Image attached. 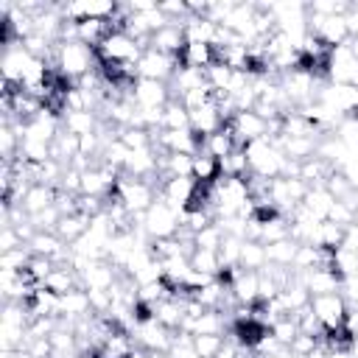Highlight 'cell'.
I'll list each match as a JSON object with an SVG mask.
<instances>
[{
    "instance_id": "cell-1",
    "label": "cell",
    "mask_w": 358,
    "mask_h": 358,
    "mask_svg": "<svg viewBox=\"0 0 358 358\" xmlns=\"http://www.w3.org/2000/svg\"><path fill=\"white\" fill-rule=\"evenodd\" d=\"M95 67H98V62H95V50L90 45H84L78 39L59 42V73L64 78H70L76 84L81 76H87Z\"/></svg>"
},
{
    "instance_id": "cell-2",
    "label": "cell",
    "mask_w": 358,
    "mask_h": 358,
    "mask_svg": "<svg viewBox=\"0 0 358 358\" xmlns=\"http://www.w3.org/2000/svg\"><path fill=\"white\" fill-rule=\"evenodd\" d=\"M182 213L185 210H179V207L168 204L162 196H157V201L145 210V235L151 241H157V238H173L179 232V227H182Z\"/></svg>"
},
{
    "instance_id": "cell-3",
    "label": "cell",
    "mask_w": 358,
    "mask_h": 358,
    "mask_svg": "<svg viewBox=\"0 0 358 358\" xmlns=\"http://www.w3.org/2000/svg\"><path fill=\"white\" fill-rule=\"evenodd\" d=\"M143 56V48L123 31L117 34H109L98 48H95V62L98 64H106V62H131L137 64Z\"/></svg>"
},
{
    "instance_id": "cell-4",
    "label": "cell",
    "mask_w": 358,
    "mask_h": 358,
    "mask_svg": "<svg viewBox=\"0 0 358 358\" xmlns=\"http://www.w3.org/2000/svg\"><path fill=\"white\" fill-rule=\"evenodd\" d=\"M310 310L316 313V319L322 322L324 330H338L344 327L347 322V313H350V305L344 299V294H319V296H310Z\"/></svg>"
},
{
    "instance_id": "cell-5",
    "label": "cell",
    "mask_w": 358,
    "mask_h": 358,
    "mask_svg": "<svg viewBox=\"0 0 358 358\" xmlns=\"http://www.w3.org/2000/svg\"><path fill=\"white\" fill-rule=\"evenodd\" d=\"M176 59L165 56V53H157V50H143L140 62H137V73L140 78H148V81H171L173 73H176Z\"/></svg>"
},
{
    "instance_id": "cell-6",
    "label": "cell",
    "mask_w": 358,
    "mask_h": 358,
    "mask_svg": "<svg viewBox=\"0 0 358 358\" xmlns=\"http://www.w3.org/2000/svg\"><path fill=\"white\" fill-rule=\"evenodd\" d=\"M185 45H187V39H185V25L168 22L165 28H159L157 34H151L145 50H157V53H165V56H171V59H179L182 50H185Z\"/></svg>"
},
{
    "instance_id": "cell-7",
    "label": "cell",
    "mask_w": 358,
    "mask_h": 358,
    "mask_svg": "<svg viewBox=\"0 0 358 358\" xmlns=\"http://www.w3.org/2000/svg\"><path fill=\"white\" fill-rule=\"evenodd\" d=\"M137 109H162L171 101V87L165 81H148V78H137L134 84V95H131Z\"/></svg>"
},
{
    "instance_id": "cell-8",
    "label": "cell",
    "mask_w": 358,
    "mask_h": 358,
    "mask_svg": "<svg viewBox=\"0 0 358 358\" xmlns=\"http://www.w3.org/2000/svg\"><path fill=\"white\" fill-rule=\"evenodd\" d=\"M137 333V344L140 347H145V350H151V352H168L171 350V341H173V333L176 330H168L165 324H159L157 319H148V322H143V324H137L134 327Z\"/></svg>"
},
{
    "instance_id": "cell-9",
    "label": "cell",
    "mask_w": 358,
    "mask_h": 358,
    "mask_svg": "<svg viewBox=\"0 0 358 358\" xmlns=\"http://www.w3.org/2000/svg\"><path fill=\"white\" fill-rule=\"evenodd\" d=\"M120 277V268L112 266L109 260H92L84 271H81V285L87 291H109Z\"/></svg>"
},
{
    "instance_id": "cell-10",
    "label": "cell",
    "mask_w": 358,
    "mask_h": 358,
    "mask_svg": "<svg viewBox=\"0 0 358 358\" xmlns=\"http://www.w3.org/2000/svg\"><path fill=\"white\" fill-rule=\"evenodd\" d=\"M232 126H235V137H238V143H243V145L268 137V120H263L255 109H249V112H238V115L232 117Z\"/></svg>"
},
{
    "instance_id": "cell-11",
    "label": "cell",
    "mask_w": 358,
    "mask_h": 358,
    "mask_svg": "<svg viewBox=\"0 0 358 358\" xmlns=\"http://www.w3.org/2000/svg\"><path fill=\"white\" fill-rule=\"evenodd\" d=\"M193 193H196L193 176H171V179H165L162 187H159V196H162L168 204L179 207V210H185V207L190 204Z\"/></svg>"
},
{
    "instance_id": "cell-12",
    "label": "cell",
    "mask_w": 358,
    "mask_h": 358,
    "mask_svg": "<svg viewBox=\"0 0 358 358\" xmlns=\"http://www.w3.org/2000/svg\"><path fill=\"white\" fill-rule=\"evenodd\" d=\"M302 280H305V288L310 291V296H319V294H338V291H341V282H344V277H341L336 268L302 271Z\"/></svg>"
},
{
    "instance_id": "cell-13",
    "label": "cell",
    "mask_w": 358,
    "mask_h": 358,
    "mask_svg": "<svg viewBox=\"0 0 358 358\" xmlns=\"http://www.w3.org/2000/svg\"><path fill=\"white\" fill-rule=\"evenodd\" d=\"M87 313H95L90 305V291L87 288H76L64 296H59V319H81Z\"/></svg>"
},
{
    "instance_id": "cell-14",
    "label": "cell",
    "mask_w": 358,
    "mask_h": 358,
    "mask_svg": "<svg viewBox=\"0 0 358 358\" xmlns=\"http://www.w3.org/2000/svg\"><path fill=\"white\" fill-rule=\"evenodd\" d=\"M229 285H232V294H235V299L241 305H252L260 296V274L257 271L238 268V274H235V280Z\"/></svg>"
},
{
    "instance_id": "cell-15",
    "label": "cell",
    "mask_w": 358,
    "mask_h": 358,
    "mask_svg": "<svg viewBox=\"0 0 358 358\" xmlns=\"http://www.w3.org/2000/svg\"><path fill=\"white\" fill-rule=\"evenodd\" d=\"M224 126V117H221V112H218V106L210 101V103H204L201 109H196V112H190V129L196 131V134H201V137H210L213 131H218Z\"/></svg>"
},
{
    "instance_id": "cell-16",
    "label": "cell",
    "mask_w": 358,
    "mask_h": 358,
    "mask_svg": "<svg viewBox=\"0 0 358 358\" xmlns=\"http://www.w3.org/2000/svg\"><path fill=\"white\" fill-rule=\"evenodd\" d=\"M48 291H53L56 296H64V294H70V291H76V288H84L81 285V274L76 271V268H70V266H56L53 271H50V277L42 282Z\"/></svg>"
},
{
    "instance_id": "cell-17",
    "label": "cell",
    "mask_w": 358,
    "mask_h": 358,
    "mask_svg": "<svg viewBox=\"0 0 358 358\" xmlns=\"http://www.w3.org/2000/svg\"><path fill=\"white\" fill-rule=\"evenodd\" d=\"M336 171V165L333 162H327L324 157H319V154H313L310 159H305V162H299V179L302 182H308L310 187L313 185H324L327 182V176Z\"/></svg>"
},
{
    "instance_id": "cell-18",
    "label": "cell",
    "mask_w": 358,
    "mask_h": 358,
    "mask_svg": "<svg viewBox=\"0 0 358 358\" xmlns=\"http://www.w3.org/2000/svg\"><path fill=\"white\" fill-rule=\"evenodd\" d=\"M53 204H56V187H50V185H31V190L25 193L20 207L28 215H36V213H42V210H48Z\"/></svg>"
},
{
    "instance_id": "cell-19",
    "label": "cell",
    "mask_w": 358,
    "mask_h": 358,
    "mask_svg": "<svg viewBox=\"0 0 358 358\" xmlns=\"http://www.w3.org/2000/svg\"><path fill=\"white\" fill-rule=\"evenodd\" d=\"M90 224H92V218L90 215H81V213H70V215H62V221L56 224V235L70 246V243H76L87 229H90Z\"/></svg>"
},
{
    "instance_id": "cell-20",
    "label": "cell",
    "mask_w": 358,
    "mask_h": 358,
    "mask_svg": "<svg viewBox=\"0 0 358 358\" xmlns=\"http://www.w3.org/2000/svg\"><path fill=\"white\" fill-rule=\"evenodd\" d=\"M190 176H193L196 185H215V182L221 179V165H218L215 157L199 151V154L193 157V171H190Z\"/></svg>"
},
{
    "instance_id": "cell-21",
    "label": "cell",
    "mask_w": 358,
    "mask_h": 358,
    "mask_svg": "<svg viewBox=\"0 0 358 358\" xmlns=\"http://www.w3.org/2000/svg\"><path fill=\"white\" fill-rule=\"evenodd\" d=\"M333 196L327 193V187L324 185H313L310 190H308V196L302 199V207L313 215V218H319V221H327V213H330V207H333Z\"/></svg>"
},
{
    "instance_id": "cell-22",
    "label": "cell",
    "mask_w": 358,
    "mask_h": 358,
    "mask_svg": "<svg viewBox=\"0 0 358 358\" xmlns=\"http://www.w3.org/2000/svg\"><path fill=\"white\" fill-rule=\"evenodd\" d=\"M154 319L159 324H165L168 330H179L185 322V302L179 299H162L154 305Z\"/></svg>"
},
{
    "instance_id": "cell-23",
    "label": "cell",
    "mask_w": 358,
    "mask_h": 358,
    "mask_svg": "<svg viewBox=\"0 0 358 358\" xmlns=\"http://www.w3.org/2000/svg\"><path fill=\"white\" fill-rule=\"evenodd\" d=\"M62 129L76 137L92 134V131H98V115L95 112H67L62 117Z\"/></svg>"
},
{
    "instance_id": "cell-24",
    "label": "cell",
    "mask_w": 358,
    "mask_h": 358,
    "mask_svg": "<svg viewBox=\"0 0 358 358\" xmlns=\"http://www.w3.org/2000/svg\"><path fill=\"white\" fill-rule=\"evenodd\" d=\"M263 246H266V257H268V263H274V266H285V268L294 266V257H296V249H299V243H296L294 238H282V241L263 243Z\"/></svg>"
},
{
    "instance_id": "cell-25",
    "label": "cell",
    "mask_w": 358,
    "mask_h": 358,
    "mask_svg": "<svg viewBox=\"0 0 358 358\" xmlns=\"http://www.w3.org/2000/svg\"><path fill=\"white\" fill-rule=\"evenodd\" d=\"M344 227H338V224H333V221H322L316 229H313V235H310V241L308 243H313V246H324V249H338L341 243H344Z\"/></svg>"
},
{
    "instance_id": "cell-26",
    "label": "cell",
    "mask_w": 358,
    "mask_h": 358,
    "mask_svg": "<svg viewBox=\"0 0 358 358\" xmlns=\"http://www.w3.org/2000/svg\"><path fill=\"white\" fill-rule=\"evenodd\" d=\"M266 263H268L266 246H263L260 241H243V249H241V268H246V271H260Z\"/></svg>"
},
{
    "instance_id": "cell-27",
    "label": "cell",
    "mask_w": 358,
    "mask_h": 358,
    "mask_svg": "<svg viewBox=\"0 0 358 358\" xmlns=\"http://www.w3.org/2000/svg\"><path fill=\"white\" fill-rule=\"evenodd\" d=\"M282 238H291V218H288V215L280 213V215L263 221L260 243H274V241H282Z\"/></svg>"
},
{
    "instance_id": "cell-28",
    "label": "cell",
    "mask_w": 358,
    "mask_h": 358,
    "mask_svg": "<svg viewBox=\"0 0 358 358\" xmlns=\"http://www.w3.org/2000/svg\"><path fill=\"white\" fill-rule=\"evenodd\" d=\"M271 336L282 344V347H291V341L299 336V324H296V319H294V313H285V316H277L274 322H271Z\"/></svg>"
},
{
    "instance_id": "cell-29",
    "label": "cell",
    "mask_w": 358,
    "mask_h": 358,
    "mask_svg": "<svg viewBox=\"0 0 358 358\" xmlns=\"http://www.w3.org/2000/svg\"><path fill=\"white\" fill-rule=\"evenodd\" d=\"M190 268H196V271H201V274L218 277V274H221L218 252H213V249H199V246H196V252L190 255Z\"/></svg>"
},
{
    "instance_id": "cell-30",
    "label": "cell",
    "mask_w": 358,
    "mask_h": 358,
    "mask_svg": "<svg viewBox=\"0 0 358 358\" xmlns=\"http://www.w3.org/2000/svg\"><path fill=\"white\" fill-rule=\"evenodd\" d=\"M333 268L347 280V277H358V252L350 249V246H338L336 249V257H333Z\"/></svg>"
},
{
    "instance_id": "cell-31",
    "label": "cell",
    "mask_w": 358,
    "mask_h": 358,
    "mask_svg": "<svg viewBox=\"0 0 358 358\" xmlns=\"http://www.w3.org/2000/svg\"><path fill=\"white\" fill-rule=\"evenodd\" d=\"M241 249H243V238L227 235V238H224V243L218 246L221 268H235V266H241Z\"/></svg>"
},
{
    "instance_id": "cell-32",
    "label": "cell",
    "mask_w": 358,
    "mask_h": 358,
    "mask_svg": "<svg viewBox=\"0 0 358 358\" xmlns=\"http://www.w3.org/2000/svg\"><path fill=\"white\" fill-rule=\"evenodd\" d=\"M162 129H190V112L179 103V101H168L165 106V117H162Z\"/></svg>"
},
{
    "instance_id": "cell-33",
    "label": "cell",
    "mask_w": 358,
    "mask_h": 358,
    "mask_svg": "<svg viewBox=\"0 0 358 358\" xmlns=\"http://www.w3.org/2000/svg\"><path fill=\"white\" fill-rule=\"evenodd\" d=\"M224 238H227V232L221 229L218 221H213V224H207L201 232H196V246H199V249H213V252H218V246L224 243Z\"/></svg>"
},
{
    "instance_id": "cell-34",
    "label": "cell",
    "mask_w": 358,
    "mask_h": 358,
    "mask_svg": "<svg viewBox=\"0 0 358 358\" xmlns=\"http://www.w3.org/2000/svg\"><path fill=\"white\" fill-rule=\"evenodd\" d=\"M31 260V249L22 243L20 249H11V252H3L0 255V271H22Z\"/></svg>"
},
{
    "instance_id": "cell-35",
    "label": "cell",
    "mask_w": 358,
    "mask_h": 358,
    "mask_svg": "<svg viewBox=\"0 0 358 358\" xmlns=\"http://www.w3.org/2000/svg\"><path fill=\"white\" fill-rule=\"evenodd\" d=\"M131 151H143V148H151V131L148 129H134V126H126L120 129V137Z\"/></svg>"
},
{
    "instance_id": "cell-36",
    "label": "cell",
    "mask_w": 358,
    "mask_h": 358,
    "mask_svg": "<svg viewBox=\"0 0 358 358\" xmlns=\"http://www.w3.org/2000/svg\"><path fill=\"white\" fill-rule=\"evenodd\" d=\"M193 347L201 358H215V352L224 347V336L218 333H201V336H193Z\"/></svg>"
},
{
    "instance_id": "cell-37",
    "label": "cell",
    "mask_w": 358,
    "mask_h": 358,
    "mask_svg": "<svg viewBox=\"0 0 358 358\" xmlns=\"http://www.w3.org/2000/svg\"><path fill=\"white\" fill-rule=\"evenodd\" d=\"M327 221H333V224L350 229V227L358 221V215H355V210H352L350 204H344V201H333V207H330V213H327Z\"/></svg>"
},
{
    "instance_id": "cell-38",
    "label": "cell",
    "mask_w": 358,
    "mask_h": 358,
    "mask_svg": "<svg viewBox=\"0 0 358 358\" xmlns=\"http://www.w3.org/2000/svg\"><path fill=\"white\" fill-rule=\"evenodd\" d=\"M316 344H319V336H305V333H299V336L291 341V352H294V355H308V358H310V352L316 350Z\"/></svg>"
},
{
    "instance_id": "cell-39",
    "label": "cell",
    "mask_w": 358,
    "mask_h": 358,
    "mask_svg": "<svg viewBox=\"0 0 358 358\" xmlns=\"http://www.w3.org/2000/svg\"><path fill=\"white\" fill-rule=\"evenodd\" d=\"M20 246H22V238L17 235V229L14 227H3V232H0V255L11 252V249H20Z\"/></svg>"
},
{
    "instance_id": "cell-40",
    "label": "cell",
    "mask_w": 358,
    "mask_h": 358,
    "mask_svg": "<svg viewBox=\"0 0 358 358\" xmlns=\"http://www.w3.org/2000/svg\"><path fill=\"white\" fill-rule=\"evenodd\" d=\"M215 358H241V347H238L235 341H229V338H227V341H224V347L215 352Z\"/></svg>"
},
{
    "instance_id": "cell-41",
    "label": "cell",
    "mask_w": 358,
    "mask_h": 358,
    "mask_svg": "<svg viewBox=\"0 0 358 358\" xmlns=\"http://www.w3.org/2000/svg\"><path fill=\"white\" fill-rule=\"evenodd\" d=\"M344 246H350V249L358 252V224H352V227L344 232Z\"/></svg>"
},
{
    "instance_id": "cell-42",
    "label": "cell",
    "mask_w": 358,
    "mask_h": 358,
    "mask_svg": "<svg viewBox=\"0 0 358 358\" xmlns=\"http://www.w3.org/2000/svg\"><path fill=\"white\" fill-rule=\"evenodd\" d=\"M327 358H358L352 350H344V352H327Z\"/></svg>"
},
{
    "instance_id": "cell-43",
    "label": "cell",
    "mask_w": 358,
    "mask_h": 358,
    "mask_svg": "<svg viewBox=\"0 0 358 358\" xmlns=\"http://www.w3.org/2000/svg\"><path fill=\"white\" fill-rule=\"evenodd\" d=\"M350 50L358 56V36H352V39H350Z\"/></svg>"
},
{
    "instance_id": "cell-44",
    "label": "cell",
    "mask_w": 358,
    "mask_h": 358,
    "mask_svg": "<svg viewBox=\"0 0 358 358\" xmlns=\"http://www.w3.org/2000/svg\"><path fill=\"white\" fill-rule=\"evenodd\" d=\"M355 224H358V221H355Z\"/></svg>"
}]
</instances>
